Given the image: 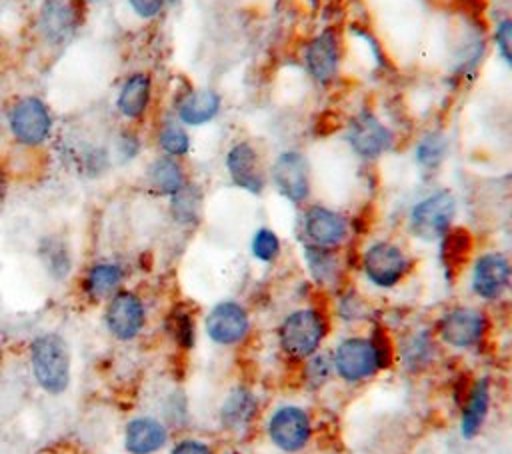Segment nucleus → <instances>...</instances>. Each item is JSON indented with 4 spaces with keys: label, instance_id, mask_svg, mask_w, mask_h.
Listing matches in <instances>:
<instances>
[{
    "label": "nucleus",
    "instance_id": "473e14b6",
    "mask_svg": "<svg viewBox=\"0 0 512 454\" xmlns=\"http://www.w3.org/2000/svg\"><path fill=\"white\" fill-rule=\"evenodd\" d=\"M172 454H212L210 446L200 442V440H194V438H186V440H180L174 448H172Z\"/></svg>",
    "mask_w": 512,
    "mask_h": 454
},
{
    "label": "nucleus",
    "instance_id": "f704fd0d",
    "mask_svg": "<svg viewBox=\"0 0 512 454\" xmlns=\"http://www.w3.org/2000/svg\"><path fill=\"white\" fill-rule=\"evenodd\" d=\"M2 192H4V172L0 168V196H2Z\"/></svg>",
    "mask_w": 512,
    "mask_h": 454
},
{
    "label": "nucleus",
    "instance_id": "dca6fc26",
    "mask_svg": "<svg viewBox=\"0 0 512 454\" xmlns=\"http://www.w3.org/2000/svg\"><path fill=\"white\" fill-rule=\"evenodd\" d=\"M168 440L164 424L156 418L140 416L128 422L124 430V446L130 454H154Z\"/></svg>",
    "mask_w": 512,
    "mask_h": 454
},
{
    "label": "nucleus",
    "instance_id": "cd10ccee",
    "mask_svg": "<svg viewBox=\"0 0 512 454\" xmlns=\"http://www.w3.org/2000/svg\"><path fill=\"white\" fill-rule=\"evenodd\" d=\"M250 250L254 254L256 260L260 262H272L278 258L280 254V238L276 236L274 230L270 228H260L254 236H252V244Z\"/></svg>",
    "mask_w": 512,
    "mask_h": 454
},
{
    "label": "nucleus",
    "instance_id": "7c9ffc66",
    "mask_svg": "<svg viewBox=\"0 0 512 454\" xmlns=\"http://www.w3.org/2000/svg\"><path fill=\"white\" fill-rule=\"evenodd\" d=\"M496 44L506 58L508 64H512V20L506 18L496 28Z\"/></svg>",
    "mask_w": 512,
    "mask_h": 454
},
{
    "label": "nucleus",
    "instance_id": "6ab92c4d",
    "mask_svg": "<svg viewBox=\"0 0 512 454\" xmlns=\"http://www.w3.org/2000/svg\"><path fill=\"white\" fill-rule=\"evenodd\" d=\"M220 110V96L212 90L190 92L178 106V116L188 126L210 122Z\"/></svg>",
    "mask_w": 512,
    "mask_h": 454
},
{
    "label": "nucleus",
    "instance_id": "a878e982",
    "mask_svg": "<svg viewBox=\"0 0 512 454\" xmlns=\"http://www.w3.org/2000/svg\"><path fill=\"white\" fill-rule=\"evenodd\" d=\"M200 214V192L194 186H182L172 194V216L180 224H192Z\"/></svg>",
    "mask_w": 512,
    "mask_h": 454
},
{
    "label": "nucleus",
    "instance_id": "9b49d317",
    "mask_svg": "<svg viewBox=\"0 0 512 454\" xmlns=\"http://www.w3.org/2000/svg\"><path fill=\"white\" fill-rule=\"evenodd\" d=\"M512 280V264L500 252L482 254L472 268V290L482 300H496Z\"/></svg>",
    "mask_w": 512,
    "mask_h": 454
},
{
    "label": "nucleus",
    "instance_id": "f3484780",
    "mask_svg": "<svg viewBox=\"0 0 512 454\" xmlns=\"http://www.w3.org/2000/svg\"><path fill=\"white\" fill-rule=\"evenodd\" d=\"M306 66L310 74L318 82H328L336 76L338 70V60H340V50H338V40L334 32L326 30L320 36H316L308 48H306Z\"/></svg>",
    "mask_w": 512,
    "mask_h": 454
},
{
    "label": "nucleus",
    "instance_id": "aec40b11",
    "mask_svg": "<svg viewBox=\"0 0 512 454\" xmlns=\"http://www.w3.org/2000/svg\"><path fill=\"white\" fill-rule=\"evenodd\" d=\"M150 100V78L146 74L130 76L120 94H118V110L126 118H138L144 114Z\"/></svg>",
    "mask_w": 512,
    "mask_h": 454
},
{
    "label": "nucleus",
    "instance_id": "7ed1b4c3",
    "mask_svg": "<svg viewBox=\"0 0 512 454\" xmlns=\"http://www.w3.org/2000/svg\"><path fill=\"white\" fill-rule=\"evenodd\" d=\"M326 336V324L314 308H300L290 312L278 328V342L282 350L294 360L314 356Z\"/></svg>",
    "mask_w": 512,
    "mask_h": 454
},
{
    "label": "nucleus",
    "instance_id": "c85d7f7f",
    "mask_svg": "<svg viewBox=\"0 0 512 454\" xmlns=\"http://www.w3.org/2000/svg\"><path fill=\"white\" fill-rule=\"evenodd\" d=\"M166 326H168V332L172 334L176 344H180L184 348H190L194 344V320L188 312L174 310L168 316Z\"/></svg>",
    "mask_w": 512,
    "mask_h": 454
},
{
    "label": "nucleus",
    "instance_id": "2f4dec72",
    "mask_svg": "<svg viewBox=\"0 0 512 454\" xmlns=\"http://www.w3.org/2000/svg\"><path fill=\"white\" fill-rule=\"evenodd\" d=\"M128 2H130L132 10H134L138 16H142V18H152V16H156V14L162 10V6H164L166 0H128Z\"/></svg>",
    "mask_w": 512,
    "mask_h": 454
},
{
    "label": "nucleus",
    "instance_id": "f8f14e48",
    "mask_svg": "<svg viewBox=\"0 0 512 454\" xmlns=\"http://www.w3.org/2000/svg\"><path fill=\"white\" fill-rule=\"evenodd\" d=\"M108 332L118 340H132L146 324V310L142 300L132 292H118L104 314Z\"/></svg>",
    "mask_w": 512,
    "mask_h": 454
},
{
    "label": "nucleus",
    "instance_id": "ddd939ff",
    "mask_svg": "<svg viewBox=\"0 0 512 454\" xmlns=\"http://www.w3.org/2000/svg\"><path fill=\"white\" fill-rule=\"evenodd\" d=\"M348 142L362 158H376L392 146V132L370 112L358 114L348 128Z\"/></svg>",
    "mask_w": 512,
    "mask_h": 454
},
{
    "label": "nucleus",
    "instance_id": "f03ea898",
    "mask_svg": "<svg viewBox=\"0 0 512 454\" xmlns=\"http://www.w3.org/2000/svg\"><path fill=\"white\" fill-rule=\"evenodd\" d=\"M386 364V352L378 340L350 336L344 338L332 354L334 372L346 382L372 378Z\"/></svg>",
    "mask_w": 512,
    "mask_h": 454
},
{
    "label": "nucleus",
    "instance_id": "4be33fe9",
    "mask_svg": "<svg viewBox=\"0 0 512 454\" xmlns=\"http://www.w3.org/2000/svg\"><path fill=\"white\" fill-rule=\"evenodd\" d=\"M148 180L154 186V190H158L160 194H170V196L176 194L182 186H186L182 166L174 158L154 160L148 170Z\"/></svg>",
    "mask_w": 512,
    "mask_h": 454
},
{
    "label": "nucleus",
    "instance_id": "72a5a7b5",
    "mask_svg": "<svg viewBox=\"0 0 512 454\" xmlns=\"http://www.w3.org/2000/svg\"><path fill=\"white\" fill-rule=\"evenodd\" d=\"M48 268L58 276L68 272V256L62 248H58V252H54V248H48Z\"/></svg>",
    "mask_w": 512,
    "mask_h": 454
},
{
    "label": "nucleus",
    "instance_id": "9d476101",
    "mask_svg": "<svg viewBox=\"0 0 512 454\" xmlns=\"http://www.w3.org/2000/svg\"><path fill=\"white\" fill-rule=\"evenodd\" d=\"M276 190L290 202L300 204L310 194V168L300 152H282L272 164Z\"/></svg>",
    "mask_w": 512,
    "mask_h": 454
},
{
    "label": "nucleus",
    "instance_id": "39448f33",
    "mask_svg": "<svg viewBox=\"0 0 512 454\" xmlns=\"http://www.w3.org/2000/svg\"><path fill=\"white\" fill-rule=\"evenodd\" d=\"M268 436L272 444L284 452L302 450L312 436V422L308 412L296 404L276 408L268 420Z\"/></svg>",
    "mask_w": 512,
    "mask_h": 454
},
{
    "label": "nucleus",
    "instance_id": "f257e3e1",
    "mask_svg": "<svg viewBox=\"0 0 512 454\" xmlns=\"http://www.w3.org/2000/svg\"><path fill=\"white\" fill-rule=\"evenodd\" d=\"M34 380L48 394H62L70 384V354L56 334H42L30 344Z\"/></svg>",
    "mask_w": 512,
    "mask_h": 454
},
{
    "label": "nucleus",
    "instance_id": "4468645a",
    "mask_svg": "<svg viewBox=\"0 0 512 454\" xmlns=\"http://www.w3.org/2000/svg\"><path fill=\"white\" fill-rule=\"evenodd\" d=\"M304 232L312 246L332 250L346 240L348 224L342 214L326 206H312L304 216Z\"/></svg>",
    "mask_w": 512,
    "mask_h": 454
},
{
    "label": "nucleus",
    "instance_id": "20e7f679",
    "mask_svg": "<svg viewBox=\"0 0 512 454\" xmlns=\"http://www.w3.org/2000/svg\"><path fill=\"white\" fill-rule=\"evenodd\" d=\"M456 200L450 192L438 190L420 200L410 212V230L420 240H440L452 226Z\"/></svg>",
    "mask_w": 512,
    "mask_h": 454
},
{
    "label": "nucleus",
    "instance_id": "0eeeda50",
    "mask_svg": "<svg viewBox=\"0 0 512 454\" xmlns=\"http://www.w3.org/2000/svg\"><path fill=\"white\" fill-rule=\"evenodd\" d=\"M50 128L52 120L48 108L34 96L18 100L10 110V130L14 138L24 146H36L44 142L50 134Z\"/></svg>",
    "mask_w": 512,
    "mask_h": 454
},
{
    "label": "nucleus",
    "instance_id": "412c9836",
    "mask_svg": "<svg viewBox=\"0 0 512 454\" xmlns=\"http://www.w3.org/2000/svg\"><path fill=\"white\" fill-rule=\"evenodd\" d=\"M254 412H256V398L252 396L250 390L238 388V390H232L228 394V398L224 400L220 418L226 426L236 428V426H244L246 422H250Z\"/></svg>",
    "mask_w": 512,
    "mask_h": 454
},
{
    "label": "nucleus",
    "instance_id": "6e6552de",
    "mask_svg": "<svg viewBox=\"0 0 512 454\" xmlns=\"http://www.w3.org/2000/svg\"><path fill=\"white\" fill-rule=\"evenodd\" d=\"M206 334L214 344L220 346H232L238 344L246 338L248 330H250V318L248 312L244 310V306H240L238 302L226 300L216 304L204 322Z\"/></svg>",
    "mask_w": 512,
    "mask_h": 454
},
{
    "label": "nucleus",
    "instance_id": "393cba45",
    "mask_svg": "<svg viewBox=\"0 0 512 454\" xmlns=\"http://www.w3.org/2000/svg\"><path fill=\"white\" fill-rule=\"evenodd\" d=\"M306 262H308L310 274L320 284H330L338 274V260L332 254L330 248L308 246L306 248Z\"/></svg>",
    "mask_w": 512,
    "mask_h": 454
},
{
    "label": "nucleus",
    "instance_id": "b1692460",
    "mask_svg": "<svg viewBox=\"0 0 512 454\" xmlns=\"http://www.w3.org/2000/svg\"><path fill=\"white\" fill-rule=\"evenodd\" d=\"M472 248V240L464 230H448L442 236V262L448 272L460 270V266L466 262L468 252Z\"/></svg>",
    "mask_w": 512,
    "mask_h": 454
},
{
    "label": "nucleus",
    "instance_id": "a211bd4d",
    "mask_svg": "<svg viewBox=\"0 0 512 454\" xmlns=\"http://www.w3.org/2000/svg\"><path fill=\"white\" fill-rule=\"evenodd\" d=\"M488 408H490V386L486 380H478L470 388V394L462 408L460 428H462L464 438H474L480 432V428L488 416Z\"/></svg>",
    "mask_w": 512,
    "mask_h": 454
},
{
    "label": "nucleus",
    "instance_id": "423d86ee",
    "mask_svg": "<svg viewBox=\"0 0 512 454\" xmlns=\"http://www.w3.org/2000/svg\"><path fill=\"white\" fill-rule=\"evenodd\" d=\"M362 268L372 284L380 288H392L406 276L410 262L396 244L376 242L364 252Z\"/></svg>",
    "mask_w": 512,
    "mask_h": 454
},
{
    "label": "nucleus",
    "instance_id": "bb28decb",
    "mask_svg": "<svg viewBox=\"0 0 512 454\" xmlns=\"http://www.w3.org/2000/svg\"><path fill=\"white\" fill-rule=\"evenodd\" d=\"M158 144L168 156H184L190 148V138L182 126L168 122L158 134Z\"/></svg>",
    "mask_w": 512,
    "mask_h": 454
},
{
    "label": "nucleus",
    "instance_id": "2eb2a0df",
    "mask_svg": "<svg viewBox=\"0 0 512 454\" xmlns=\"http://www.w3.org/2000/svg\"><path fill=\"white\" fill-rule=\"evenodd\" d=\"M226 168L232 182L252 194L262 192L264 188V170L258 158V152L248 142L234 144L226 154Z\"/></svg>",
    "mask_w": 512,
    "mask_h": 454
},
{
    "label": "nucleus",
    "instance_id": "c756f323",
    "mask_svg": "<svg viewBox=\"0 0 512 454\" xmlns=\"http://www.w3.org/2000/svg\"><path fill=\"white\" fill-rule=\"evenodd\" d=\"M444 148H446V142H444L438 134L426 136V138L418 144V150H416L418 162H420L422 166H428V168L438 166V164L442 162Z\"/></svg>",
    "mask_w": 512,
    "mask_h": 454
},
{
    "label": "nucleus",
    "instance_id": "1a4fd4ad",
    "mask_svg": "<svg viewBox=\"0 0 512 454\" xmlns=\"http://www.w3.org/2000/svg\"><path fill=\"white\" fill-rule=\"evenodd\" d=\"M486 332V316L476 308H454L438 322L440 340L452 348H472Z\"/></svg>",
    "mask_w": 512,
    "mask_h": 454
},
{
    "label": "nucleus",
    "instance_id": "5701e85b",
    "mask_svg": "<svg viewBox=\"0 0 512 454\" xmlns=\"http://www.w3.org/2000/svg\"><path fill=\"white\" fill-rule=\"evenodd\" d=\"M122 282V270L118 264L102 262L94 264L84 280V288L92 298H106L110 296Z\"/></svg>",
    "mask_w": 512,
    "mask_h": 454
}]
</instances>
